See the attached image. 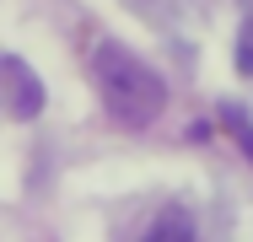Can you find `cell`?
I'll return each instance as SVG.
<instances>
[{
    "mask_svg": "<svg viewBox=\"0 0 253 242\" xmlns=\"http://www.w3.org/2000/svg\"><path fill=\"white\" fill-rule=\"evenodd\" d=\"M92 81H97L102 108L119 124H129V129H146L156 113L167 108V81L156 76L140 54H129V48L113 43V38H97L92 43Z\"/></svg>",
    "mask_w": 253,
    "mask_h": 242,
    "instance_id": "6da1fadb",
    "label": "cell"
},
{
    "mask_svg": "<svg viewBox=\"0 0 253 242\" xmlns=\"http://www.w3.org/2000/svg\"><path fill=\"white\" fill-rule=\"evenodd\" d=\"M0 102H5L16 119H38V113H43V81H38L16 54H0Z\"/></svg>",
    "mask_w": 253,
    "mask_h": 242,
    "instance_id": "7a4b0ae2",
    "label": "cell"
},
{
    "mask_svg": "<svg viewBox=\"0 0 253 242\" xmlns=\"http://www.w3.org/2000/svg\"><path fill=\"white\" fill-rule=\"evenodd\" d=\"M221 129H226L232 140L243 145V156L253 161V119L243 113V108H237V102H221Z\"/></svg>",
    "mask_w": 253,
    "mask_h": 242,
    "instance_id": "3957f363",
    "label": "cell"
},
{
    "mask_svg": "<svg viewBox=\"0 0 253 242\" xmlns=\"http://www.w3.org/2000/svg\"><path fill=\"white\" fill-rule=\"evenodd\" d=\"M146 242H194V226H189V215H183V210H167L151 232H146Z\"/></svg>",
    "mask_w": 253,
    "mask_h": 242,
    "instance_id": "277c9868",
    "label": "cell"
},
{
    "mask_svg": "<svg viewBox=\"0 0 253 242\" xmlns=\"http://www.w3.org/2000/svg\"><path fill=\"white\" fill-rule=\"evenodd\" d=\"M237 70L253 76V0L243 5V27H237Z\"/></svg>",
    "mask_w": 253,
    "mask_h": 242,
    "instance_id": "5b68a950",
    "label": "cell"
}]
</instances>
